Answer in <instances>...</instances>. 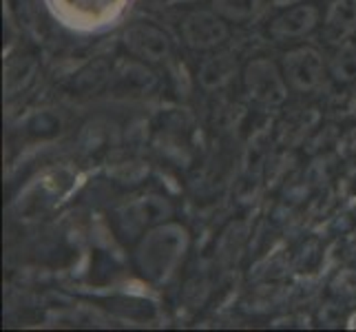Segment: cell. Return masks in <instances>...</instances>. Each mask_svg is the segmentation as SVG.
<instances>
[{
  "label": "cell",
  "instance_id": "obj_1",
  "mask_svg": "<svg viewBox=\"0 0 356 332\" xmlns=\"http://www.w3.org/2000/svg\"><path fill=\"white\" fill-rule=\"evenodd\" d=\"M188 244L186 230L179 226H162L144 237L138 248V266L144 277L164 279L175 268Z\"/></svg>",
  "mask_w": 356,
  "mask_h": 332
},
{
  "label": "cell",
  "instance_id": "obj_2",
  "mask_svg": "<svg viewBox=\"0 0 356 332\" xmlns=\"http://www.w3.org/2000/svg\"><path fill=\"white\" fill-rule=\"evenodd\" d=\"M245 91L254 102L264 106H279L288 100V82L284 71H281L273 60L257 58L243 71Z\"/></svg>",
  "mask_w": 356,
  "mask_h": 332
},
{
  "label": "cell",
  "instance_id": "obj_3",
  "mask_svg": "<svg viewBox=\"0 0 356 332\" xmlns=\"http://www.w3.org/2000/svg\"><path fill=\"white\" fill-rule=\"evenodd\" d=\"M281 71H284L286 82L292 91L308 93L323 82L325 63L323 56L314 47H294L284 54Z\"/></svg>",
  "mask_w": 356,
  "mask_h": 332
},
{
  "label": "cell",
  "instance_id": "obj_4",
  "mask_svg": "<svg viewBox=\"0 0 356 332\" xmlns=\"http://www.w3.org/2000/svg\"><path fill=\"white\" fill-rule=\"evenodd\" d=\"M228 22L217 16L213 9H195L181 20V40L195 52H213L228 40Z\"/></svg>",
  "mask_w": 356,
  "mask_h": 332
},
{
  "label": "cell",
  "instance_id": "obj_5",
  "mask_svg": "<svg viewBox=\"0 0 356 332\" xmlns=\"http://www.w3.org/2000/svg\"><path fill=\"white\" fill-rule=\"evenodd\" d=\"M318 22H321V9L312 3H299L286 7L277 18H273L268 33L273 35L275 42H290L312 33Z\"/></svg>",
  "mask_w": 356,
  "mask_h": 332
},
{
  "label": "cell",
  "instance_id": "obj_6",
  "mask_svg": "<svg viewBox=\"0 0 356 332\" xmlns=\"http://www.w3.org/2000/svg\"><path fill=\"white\" fill-rule=\"evenodd\" d=\"M124 47L133 58H138L140 63H149V65L162 63L170 54L168 35L149 22L131 24L124 31Z\"/></svg>",
  "mask_w": 356,
  "mask_h": 332
},
{
  "label": "cell",
  "instance_id": "obj_7",
  "mask_svg": "<svg viewBox=\"0 0 356 332\" xmlns=\"http://www.w3.org/2000/svg\"><path fill=\"white\" fill-rule=\"evenodd\" d=\"M323 29L327 42H346L356 29V0H332L325 9Z\"/></svg>",
  "mask_w": 356,
  "mask_h": 332
},
{
  "label": "cell",
  "instance_id": "obj_8",
  "mask_svg": "<svg viewBox=\"0 0 356 332\" xmlns=\"http://www.w3.org/2000/svg\"><path fill=\"white\" fill-rule=\"evenodd\" d=\"M235 76H237V58L228 52L208 56L200 67V84L206 91L224 89Z\"/></svg>",
  "mask_w": 356,
  "mask_h": 332
},
{
  "label": "cell",
  "instance_id": "obj_9",
  "mask_svg": "<svg viewBox=\"0 0 356 332\" xmlns=\"http://www.w3.org/2000/svg\"><path fill=\"white\" fill-rule=\"evenodd\" d=\"M264 0H211V9L226 22H248L261 11Z\"/></svg>",
  "mask_w": 356,
  "mask_h": 332
},
{
  "label": "cell",
  "instance_id": "obj_10",
  "mask_svg": "<svg viewBox=\"0 0 356 332\" xmlns=\"http://www.w3.org/2000/svg\"><path fill=\"white\" fill-rule=\"evenodd\" d=\"M330 71H332V78L337 82L346 84L356 80V40H346L341 45L337 56L332 58Z\"/></svg>",
  "mask_w": 356,
  "mask_h": 332
},
{
  "label": "cell",
  "instance_id": "obj_11",
  "mask_svg": "<svg viewBox=\"0 0 356 332\" xmlns=\"http://www.w3.org/2000/svg\"><path fill=\"white\" fill-rule=\"evenodd\" d=\"M108 73H111L108 65L104 63V60H97V63H93V65H89L87 69H84V71H80V76L73 80V87H78L84 93L97 91L106 82Z\"/></svg>",
  "mask_w": 356,
  "mask_h": 332
},
{
  "label": "cell",
  "instance_id": "obj_12",
  "mask_svg": "<svg viewBox=\"0 0 356 332\" xmlns=\"http://www.w3.org/2000/svg\"><path fill=\"white\" fill-rule=\"evenodd\" d=\"M279 7H288V5H299V3H305V0H275Z\"/></svg>",
  "mask_w": 356,
  "mask_h": 332
},
{
  "label": "cell",
  "instance_id": "obj_13",
  "mask_svg": "<svg viewBox=\"0 0 356 332\" xmlns=\"http://www.w3.org/2000/svg\"><path fill=\"white\" fill-rule=\"evenodd\" d=\"M354 102H356V95H354Z\"/></svg>",
  "mask_w": 356,
  "mask_h": 332
}]
</instances>
